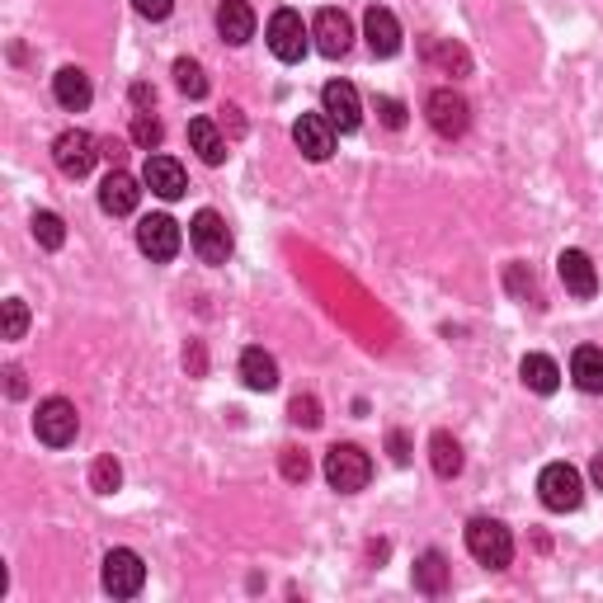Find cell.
<instances>
[{"label": "cell", "instance_id": "2", "mask_svg": "<svg viewBox=\"0 0 603 603\" xmlns=\"http://www.w3.org/2000/svg\"><path fill=\"white\" fill-rule=\"evenodd\" d=\"M467 552L490 570H504L514 561V538L500 518H472L467 524Z\"/></svg>", "mask_w": 603, "mask_h": 603}, {"label": "cell", "instance_id": "15", "mask_svg": "<svg viewBox=\"0 0 603 603\" xmlns=\"http://www.w3.org/2000/svg\"><path fill=\"white\" fill-rule=\"evenodd\" d=\"M142 184L151 189V194H161V198H180L189 180H184V166L175 156H146V166H142Z\"/></svg>", "mask_w": 603, "mask_h": 603}, {"label": "cell", "instance_id": "17", "mask_svg": "<svg viewBox=\"0 0 603 603\" xmlns=\"http://www.w3.org/2000/svg\"><path fill=\"white\" fill-rule=\"evenodd\" d=\"M217 34H222L231 48L251 43V38H255V10H251V0H222V5H217Z\"/></svg>", "mask_w": 603, "mask_h": 603}, {"label": "cell", "instance_id": "5", "mask_svg": "<svg viewBox=\"0 0 603 603\" xmlns=\"http://www.w3.org/2000/svg\"><path fill=\"white\" fill-rule=\"evenodd\" d=\"M189 245H194V255L203 265H227L231 259V231L213 208H203L194 222H189Z\"/></svg>", "mask_w": 603, "mask_h": 603}, {"label": "cell", "instance_id": "23", "mask_svg": "<svg viewBox=\"0 0 603 603\" xmlns=\"http://www.w3.org/2000/svg\"><path fill=\"white\" fill-rule=\"evenodd\" d=\"M518 377H524V387L538 392V396H552L561 387V368L547 359V354H528V359L518 363Z\"/></svg>", "mask_w": 603, "mask_h": 603}, {"label": "cell", "instance_id": "12", "mask_svg": "<svg viewBox=\"0 0 603 603\" xmlns=\"http://www.w3.org/2000/svg\"><path fill=\"white\" fill-rule=\"evenodd\" d=\"M293 142H297V151L307 161H325L335 151V123L325 114H302L293 123Z\"/></svg>", "mask_w": 603, "mask_h": 603}, {"label": "cell", "instance_id": "39", "mask_svg": "<svg viewBox=\"0 0 603 603\" xmlns=\"http://www.w3.org/2000/svg\"><path fill=\"white\" fill-rule=\"evenodd\" d=\"M589 476H594V486L603 490V452H599V458H594V462H589Z\"/></svg>", "mask_w": 603, "mask_h": 603}, {"label": "cell", "instance_id": "18", "mask_svg": "<svg viewBox=\"0 0 603 603\" xmlns=\"http://www.w3.org/2000/svg\"><path fill=\"white\" fill-rule=\"evenodd\" d=\"M556 273H561V283H566V293H575V297L599 293V273H594V265H589L585 251H561Z\"/></svg>", "mask_w": 603, "mask_h": 603}, {"label": "cell", "instance_id": "1", "mask_svg": "<svg viewBox=\"0 0 603 603\" xmlns=\"http://www.w3.org/2000/svg\"><path fill=\"white\" fill-rule=\"evenodd\" d=\"M538 496L552 514H570V510H580V500H585V476L575 472L570 462H547L538 476Z\"/></svg>", "mask_w": 603, "mask_h": 603}, {"label": "cell", "instance_id": "20", "mask_svg": "<svg viewBox=\"0 0 603 603\" xmlns=\"http://www.w3.org/2000/svg\"><path fill=\"white\" fill-rule=\"evenodd\" d=\"M189 146H194L198 161H208V166H222V161H227V137L217 132L213 118H194V123H189Z\"/></svg>", "mask_w": 603, "mask_h": 603}, {"label": "cell", "instance_id": "16", "mask_svg": "<svg viewBox=\"0 0 603 603\" xmlns=\"http://www.w3.org/2000/svg\"><path fill=\"white\" fill-rule=\"evenodd\" d=\"M137 198H142V189H137V180L128 170H108L104 184H100V208L108 217H128L137 208Z\"/></svg>", "mask_w": 603, "mask_h": 603}, {"label": "cell", "instance_id": "19", "mask_svg": "<svg viewBox=\"0 0 603 603\" xmlns=\"http://www.w3.org/2000/svg\"><path fill=\"white\" fill-rule=\"evenodd\" d=\"M52 94H57L62 108H72V114H80V108H90V76L80 72V66H62L57 76H52Z\"/></svg>", "mask_w": 603, "mask_h": 603}, {"label": "cell", "instance_id": "25", "mask_svg": "<svg viewBox=\"0 0 603 603\" xmlns=\"http://www.w3.org/2000/svg\"><path fill=\"white\" fill-rule=\"evenodd\" d=\"M415 589H424V594H444V589H448V561H444V552H424L415 561Z\"/></svg>", "mask_w": 603, "mask_h": 603}, {"label": "cell", "instance_id": "34", "mask_svg": "<svg viewBox=\"0 0 603 603\" xmlns=\"http://www.w3.org/2000/svg\"><path fill=\"white\" fill-rule=\"evenodd\" d=\"M132 5H137V15H142V20H166L175 10V0H132Z\"/></svg>", "mask_w": 603, "mask_h": 603}, {"label": "cell", "instance_id": "32", "mask_svg": "<svg viewBox=\"0 0 603 603\" xmlns=\"http://www.w3.org/2000/svg\"><path fill=\"white\" fill-rule=\"evenodd\" d=\"M283 476L287 482H307L311 476V458L302 448H283Z\"/></svg>", "mask_w": 603, "mask_h": 603}, {"label": "cell", "instance_id": "22", "mask_svg": "<svg viewBox=\"0 0 603 603\" xmlns=\"http://www.w3.org/2000/svg\"><path fill=\"white\" fill-rule=\"evenodd\" d=\"M570 377H575V387H580V392L599 396L603 392V349H594V345L575 349L570 354Z\"/></svg>", "mask_w": 603, "mask_h": 603}, {"label": "cell", "instance_id": "4", "mask_svg": "<svg viewBox=\"0 0 603 603\" xmlns=\"http://www.w3.org/2000/svg\"><path fill=\"white\" fill-rule=\"evenodd\" d=\"M34 429H38V438H43L48 448H66V444H76L80 415H76V406L66 401V396H48V401L38 406V415H34Z\"/></svg>", "mask_w": 603, "mask_h": 603}, {"label": "cell", "instance_id": "11", "mask_svg": "<svg viewBox=\"0 0 603 603\" xmlns=\"http://www.w3.org/2000/svg\"><path fill=\"white\" fill-rule=\"evenodd\" d=\"M321 114L335 123L339 132H354L363 123V104H359V90L349 86V80H331V86L321 90Z\"/></svg>", "mask_w": 603, "mask_h": 603}, {"label": "cell", "instance_id": "37", "mask_svg": "<svg viewBox=\"0 0 603 603\" xmlns=\"http://www.w3.org/2000/svg\"><path fill=\"white\" fill-rule=\"evenodd\" d=\"M10 396H24V373H20V368H10Z\"/></svg>", "mask_w": 603, "mask_h": 603}, {"label": "cell", "instance_id": "3", "mask_svg": "<svg viewBox=\"0 0 603 603\" xmlns=\"http://www.w3.org/2000/svg\"><path fill=\"white\" fill-rule=\"evenodd\" d=\"M368 476H373V462H368V452L359 444H335L331 452H325V482H331L339 496L363 490Z\"/></svg>", "mask_w": 603, "mask_h": 603}, {"label": "cell", "instance_id": "7", "mask_svg": "<svg viewBox=\"0 0 603 603\" xmlns=\"http://www.w3.org/2000/svg\"><path fill=\"white\" fill-rule=\"evenodd\" d=\"M265 38H269V52L279 62H302V57H307V38L311 34H307V24H302L297 10H273Z\"/></svg>", "mask_w": 603, "mask_h": 603}, {"label": "cell", "instance_id": "24", "mask_svg": "<svg viewBox=\"0 0 603 603\" xmlns=\"http://www.w3.org/2000/svg\"><path fill=\"white\" fill-rule=\"evenodd\" d=\"M429 462H434V472L444 476V482H452V476L462 472V444L452 438L448 429H438L434 438H429Z\"/></svg>", "mask_w": 603, "mask_h": 603}, {"label": "cell", "instance_id": "13", "mask_svg": "<svg viewBox=\"0 0 603 603\" xmlns=\"http://www.w3.org/2000/svg\"><path fill=\"white\" fill-rule=\"evenodd\" d=\"M311 38H317V48L325 57H345L349 43H354V24L345 10H321L317 20H311Z\"/></svg>", "mask_w": 603, "mask_h": 603}, {"label": "cell", "instance_id": "26", "mask_svg": "<svg viewBox=\"0 0 603 603\" xmlns=\"http://www.w3.org/2000/svg\"><path fill=\"white\" fill-rule=\"evenodd\" d=\"M175 86H180L189 100H203L208 94V76H203V66L198 62H189V57H180L175 62Z\"/></svg>", "mask_w": 603, "mask_h": 603}, {"label": "cell", "instance_id": "8", "mask_svg": "<svg viewBox=\"0 0 603 603\" xmlns=\"http://www.w3.org/2000/svg\"><path fill=\"white\" fill-rule=\"evenodd\" d=\"M142 585H146L142 556H137L132 547H114V552L104 556V589L114 599H132V594H142Z\"/></svg>", "mask_w": 603, "mask_h": 603}, {"label": "cell", "instance_id": "29", "mask_svg": "<svg viewBox=\"0 0 603 603\" xmlns=\"http://www.w3.org/2000/svg\"><path fill=\"white\" fill-rule=\"evenodd\" d=\"M287 420L317 429V424H321V401H317V396H293V406H287Z\"/></svg>", "mask_w": 603, "mask_h": 603}, {"label": "cell", "instance_id": "33", "mask_svg": "<svg viewBox=\"0 0 603 603\" xmlns=\"http://www.w3.org/2000/svg\"><path fill=\"white\" fill-rule=\"evenodd\" d=\"M377 114H382V123L396 132V128H406V104L401 100H392V94H382L377 100Z\"/></svg>", "mask_w": 603, "mask_h": 603}, {"label": "cell", "instance_id": "36", "mask_svg": "<svg viewBox=\"0 0 603 603\" xmlns=\"http://www.w3.org/2000/svg\"><path fill=\"white\" fill-rule=\"evenodd\" d=\"M392 458H396V462L410 458V452H406V434H392Z\"/></svg>", "mask_w": 603, "mask_h": 603}, {"label": "cell", "instance_id": "31", "mask_svg": "<svg viewBox=\"0 0 603 603\" xmlns=\"http://www.w3.org/2000/svg\"><path fill=\"white\" fill-rule=\"evenodd\" d=\"M24 331H29V307H24L20 297L5 302V339H24Z\"/></svg>", "mask_w": 603, "mask_h": 603}, {"label": "cell", "instance_id": "14", "mask_svg": "<svg viewBox=\"0 0 603 603\" xmlns=\"http://www.w3.org/2000/svg\"><path fill=\"white\" fill-rule=\"evenodd\" d=\"M363 38H368V48H373V57H396V52H401V24L382 5H373L363 15Z\"/></svg>", "mask_w": 603, "mask_h": 603}, {"label": "cell", "instance_id": "28", "mask_svg": "<svg viewBox=\"0 0 603 603\" xmlns=\"http://www.w3.org/2000/svg\"><path fill=\"white\" fill-rule=\"evenodd\" d=\"M90 486L100 490V496H114V490L123 486V467L114 458H100V462H94V472H90Z\"/></svg>", "mask_w": 603, "mask_h": 603}, {"label": "cell", "instance_id": "6", "mask_svg": "<svg viewBox=\"0 0 603 603\" xmlns=\"http://www.w3.org/2000/svg\"><path fill=\"white\" fill-rule=\"evenodd\" d=\"M52 161H57L62 175H72V180H80V175L94 170V161H100V142L86 132V128H66L57 142H52Z\"/></svg>", "mask_w": 603, "mask_h": 603}, {"label": "cell", "instance_id": "9", "mask_svg": "<svg viewBox=\"0 0 603 603\" xmlns=\"http://www.w3.org/2000/svg\"><path fill=\"white\" fill-rule=\"evenodd\" d=\"M424 114H429V128H434L438 137H462V132H467V123H472L467 100H462V94L452 90V86L434 90L429 100H424Z\"/></svg>", "mask_w": 603, "mask_h": 603}, {"label": "cell", "instance_id": "21", "mask_svg": "<svg viewBox=\"0 0 603 603\" xmlns=\"http://www.w3.org/2000/svg\"><path fill=\"white\" fill-rule=\"evenodd\" d=\"M241 377L251 392H273L279 387V363H273V354L265 349H245L241 354Z\"/></svg>", "mask_w": 603, "mask_h": 603}, {"label": "cell", "instance_id": "38", "mask_svg": "<svg viewBox=\"0 0 603 603\" xmlns=\"http://www.w3.org/2000/svg\"><path fill=\"white\" fill-rule=\"evenodd\" d=\"M132 100H137V104H142V108H146L151 100H156V94H151V86H132Z\"/></svg>", "mask_w": 603, "mask_h": 603}, {"label": "cell", "instance_id": "27", "mask_svg": "<svg viewBox=\"0 0 603 603\" xmlns=\"http://www.w3.org/2000/svg\"><path fill=\"white\" fill-rule=\"evenodd\" d=\"M34 236L43 251H62L66 245V227H62V217L57 213H34Z\"/></svg>", "mask_w": 603, "mask_h": 603}, {"label": "cell", "instance_id": "30", "mask_svg": "<svg viewBox=\"0 0 603 603\" xmlns=\"http://www.w3.org/2000/svg\"><path fill=\"white\" fill-rule=\"evenodd\" d=\"M132 142L142 146V151H151V146H161V123L151 118L146 108H142V114H132Z\"/></svg>", "mask_w": 603, "mask_h": 603}, {"label": "cell", "instance_id": "10", "mask_svg": "<svg viewBox=\"0 0 603 603\" xmlns=\"http://www.w3.org/2000/svg\"><path fill=\"white\" fill-rule=\"evenodd\" d=\"M137 245H142V255H151L156 265H166V259L180 255V222L166 213H151L137 222Z\"/></svg>", "mask_w": 603, "mask_h": 603}, {"label": "cell", "instance_id": "35", "mask_svg": "<svg viewBox=\"0 0 603 603\" xmlns=\"http://www.w3.org/2000/svg\"><path fill=\"white\" fill-rule=\"evenodd\" d=\"M510 287H514V293H533V273H528V279H524V269H510Z\"/></svg>", "mask_w": 603, "mask_h": 603}]
</instances>
